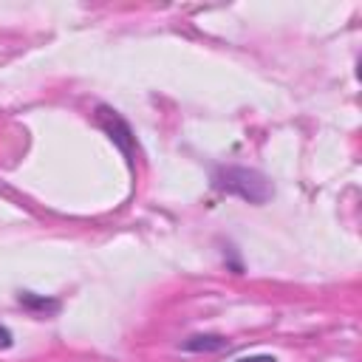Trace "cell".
I'll return each mask as SVG.
<instances>
[{"label":"cell","instance_id":"obj_1","mask_svg":"<svg viewBox=\"0 0 362 362\" xmlns=\"http://www.w3.org/2000/svg\"><path fill=\"white\" fill-rule=\"evenodd\" d=\"M212 189L223 195H235L252 206H263L274 198V184L266 173L246 164H218L212 167Z\"/></svg>","mask_w":362,"mask_h":362},{"label":"cell","instance_id":"obj_2","mask_svg":"<svg viewBox=\"0 0 362 362\" xmlns=\"http://www.w3.org/2000/svg\"><path fill=\"white\" fill-rule=\"evenodd\" d=\"M96 124L105 130V136L119 147V153L124 156L130 173H136V136L130 130V124L122 119L119 110H113L110 105H96Z\"/></svg>","mask_w":362,"mask_h":362},{"label":"cell","instance_id":"obj_3","mask_svg":"<svg viewBox=\"0 0 362 362\" xmlns=\"http://www.w3.org/2000/svg\"><path fill=\"white\" fill-rule=\"evenodd\" d=\"M178 348L184 354H218V351H229V339L223 334H189L178 342Z\"/></svg>","mask_w":362,"mask_h":362},{"label":"cell","instance_id":"obj_4","mask_svg":"<svg viewBox=\"0 0 362 362\" xmlns=\"http://www.w3.org/2000/svg\"><path fill=\"white\" fill-rule=\"evenodd\" d=\"M17 303L31 311V314H42V317H51L62 308L59 297H51V294H37V291H28V288H20L17 291Z\"/></svg>","mask_w":362,"mask_h":362},{"label":"cell","instance_id":"obj_5","mask_svg":"<svg viewBox=\"0 0 362 362\" xmlns=\"http://www.w3.org/2000/svg\"><path fill=\"white\" fill-rule=\"evenodd\" d=\"M221 260H223V266H226V272H232V274H243L246 272V266H243V257H240V249L235 246V243H221Z\"/></svg>","mask_w":362,"mask_h":362},{"label":"cell","instance_id":"obj_6","mask_svg":"<svg viewBox=\"0 0 362 362\" xmlns=\"http://www.w3.org/2000/svg\"><path fill=\"white\" fill-rule=\"evenodd\" d=\"M11 345H14V334H11V328H6L0 322V351H8Z\"/></svg>","mask_w":362,"mask_h":362},{"label":"cell","instance_id":"obj_7","mask_svg":"<svg viewBox=\"0 0 362 362\" xmlns=\"http://www.w3.org/2000/svg\"><path fill=\"white\" fill-rule=\"evenodd\" d=\"M235 362H277L272 354H249V356H238Z\"/></svg>","mask_w":362,"mask_h":362}]
</instances>
